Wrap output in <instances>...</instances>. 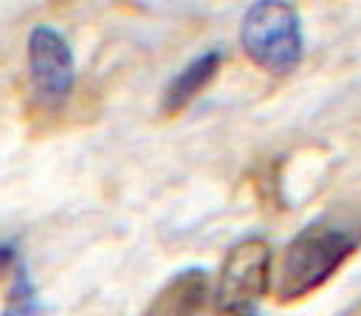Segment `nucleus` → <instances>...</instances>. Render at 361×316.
I'll list each match as a JSON object with an SVG mask.
<instances>
[{"instance_id":"3","label":"nucleus","mask_w":361,"mask_h":316,"mask_svg":"<svg viewBox=\"0 0 361 316\" xmlns=\"http://www.w3.org/2000/svg\"><path fill=\"white\" fill-rule=\"evenodd\" d=\"M271 245L262 237L234 243L220 265L212 293L214 316H254L259 299L271 288Z\"/></svg>"},{"instance_id":"1","label":"nucleus","mask_w":361,"mask_h":316,"mask_svg":"<svg viewBox=\"0 0 361 316\" xmlns=\"http://www.w3.org/2000/svg\"><path fill=\"white\" fill-rule=\"evenodd\" d=\"M361 251V206H333L313 217L285 245L276 274L274 299L299 302L324 288Z\"/></svg>"},{"instance_id":"4","label":"nucleus","mask_w":361,"mask_h":316,"mask_svg":"<svg viewBox=\"0 0 361 316\" xmlns=\"http://www.w3.org/2000/svg\"><path fill=\"white\" fill-rule=\"evenodd\" d=\"M28 82L34 102L42 110H56L73 90L76 62L68 40L54 25H37L25 42Z\"/></svg>"},{"instance_id":"5","label":"nucleus","mask_w":361,"mask_h":316,"mask_svg":"<svg viewBox=\"0 0 361 316\" xmlns=\"http://www.w3.org/2000/svg\"><path fill=\"white\" fill-rule=\"evenodd\" d=\"M212 305V282L203 268L172 274L149 299L141 316H206Z\"/></svg>"},{"instance_id":"6","label":"nucleus","mask_w":361,"mask_h":316,"mask_svg":"<svg viewBox=\"0 0 361 316\" xmlns=\"http://www.w3.org/2000/svg\"><path fill=\"white\" fill-rule=\"evenodd\" d=\"M220 65H223V56H220L217 51H206V54L195 56V59H192L186 68H180V71L169 79V85L164 87L158 113H161L164 119L180 116V113L214 82V76L220 73Z\"/></svg>"},{"instance_id":"2","label":"nucleus","mask_w":361,"mask_h":316,"mask_svg":"<svg viewBox=\"0 0 361 316\" xmlns=\"http://www.w3.org/2000/svg\"><path fill=\"white\" fill-rule=\"evenodd\" d=\"M240 45L245 56L271 76H290L305 54L302 20L293 3H251L240 23Z\"/></svg>"},{"instance_id":"8","label":"nucleus","mask_w":361,"mask_h":316,"mask_svg":"<svg viewBox=\"0 0 361 316\" xmlns=\"http://www.w3.org/2000/svg\"><path fill=\"white\" fill-rule=\"evenodd\" d=\"M17 265H20V260H17V251L11 248V245H0V276H6V274H14L17 271Z\"/></svg>"},{"instance_id":"7","label":"nucleus","mask_w":361,"mask_h":316,"mask_svg":"<svg viewBox=\"0 0 361 316\" xmlns=\"http://www.w3.org/2000/svg\"><path fill=\"white\" fill-rule=\"evenodd\" d=\"M0 316H42L37 291L23 265H17V271L11 274V288L6 293V305H3Z\"/></svg>"}]
</instances>
